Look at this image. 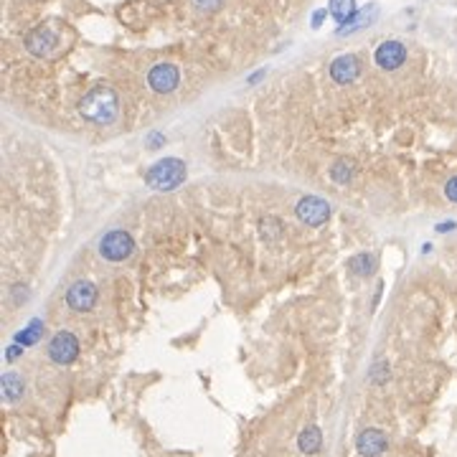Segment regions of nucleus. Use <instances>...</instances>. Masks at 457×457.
<instances>
[{"instance_id": "13", "label": "nucleus", "mask_w": 457, "mask_h": 457, "mask_svg": "<svg viewBox=\"0 0 457 457\" xmlns=\"http://www.w3.org/2000/svg\"><path fill=\"white\" fill-rule=\"evenodd\" d=\"M21 396H24V379L18 376L16 371H8L6 376H3V399L13 404Z\"/></svg>"}, {"instance_id": "3", "label": "nucleus", "mask_w": 457, "mask_h": 457, "mask_svg": "<svg viewBox=\"0 0 457 457\" xmlns=\"http://www.w3.org/2000/svg\"><path fill=\"white\" fill-rule=\"evenodd\" d=\"M99 252H102V257L110 260V262H125V260L133 257L135 242L125 229H115V232H110V234L102 237V242H99Z\"/></svg>"}, {"instance_id": "1", "label": "nucleus", "mask_w": 457, "mask_h": 457, "mask_svg": "<svg viewBox=\"0 0 457 457\" xmlns=\"http://www.w3.org/2000/svg\"><path fill=\"white\" fill-rule=\"evenodd\" d=\"M79 112L94 125H112L120 115V97L112 87H94L79 102Z\"/></svg>"}, {"instance_id": "18", "label": "nucleus", "mask_w": 457, "mask_h": 457, "mask_svg": "<svg viewBox=\"0 0 457 457\" xmlns=\"http://www.w3.org/2000/svg\"><path fill=\"white\" fill-rule=\"evenodd\" d=\"M445 196L450 198L452 203H457V175H455V178H450V180L445 183Z\"/></svg>"}, {"instance_id": "8", "label": "nucleus", "mask_w": 457, "mask_h": 457, "mask_svg": "<svg viewBox=\"0 0 457 457\" xmlns=\"http://www.w3.org/2000/svg\"><path fill=\"white\" fill-rule=\"evenodd\" d=\"M374 58L384 71H396L406 61V46L401 41H384Z\"/></svg>"}, {"instance_id": "5", "label": "nucleus", "mask_w": 457, "mask_h": 457, "mask_svg": "<svg viewBox=\"0 0 457 457\" xmlns=\"http://www.w3.org/2000/svg\"><path fill=\"white\" fill-rule=\"evenodd\" d=\"M180 81V71L173 64H155L148 71V84L153 87V92L158 94H170L175 92Z\"/></svg>"}, {"instance_id": "17", "label": "nucleus", "mask_w": 457, "mask_h": 457, "mask_svg": "<svg viewBox=\"0 0 457 457\" xmlns=\"http://www.w3.org/2000/svg\"><path fill=\"white\" fill-rule=\"evenodd\" d=\"M221 3H224V0H193V6L198 8V11H216V8L221 6Z\"/></svg>"}, {"instance_id": "9", "label": "nucleus", "mask_w": 457, "mask_h": 457, "mask_svg": "<svg viewBox=\"0 0 457 457\" xmlns=\"http://www.w3.org/2000/svg\"><path fill=\"white\" fill-rule=\"evenodd\" d=\"M56 46H58V36L53 34L51 29H46V26H38V29H34L26 36V48H29L34 56H48V53H53Z\"/></svg>"}, {"instance_id": "15", "label": "nucleus", "mask_w": 457, "mask_h": 457, "mask_svg": "<svg viewBox=\"0 0 457 457\" xmlns=\"http://www.w3.org/2000/svg\"><path fill=\"white\" fill-rule=\"evenodd\" d=\"M330 175H333V180H338V183H348V180L353 178V163L338 160L336 165L330 168Z\"/></svg>"}, {"instance_id": "11", "label": "nucleus", "mask_w": 457, "mask_h": 457, "mask_svg": "<svg viewBox=\"0 0 457 457\" xmlns=\"http://www.w3.org/2000/svg\"><path fill=\"white\" fill-rule=\"evenodd\" d=\"M359 74H361V61L353 56V53H343V56L333 58V64H330V76H333V81H338V84H351Z\"/></svg>"}, {"instance_id": "2", "label": "nucleus", "mask_w": 457, "mask_h": 457, "mask_svg": "<svg viewBox=\"0 0 457 457\" xmlns=\"http://www.w3.org/2000/svg\"><path fill=\"white\" fill-rule=\"evenodd\" d=\"M185 180V163L178 158H165V160L155 163L148 173H145V183L155 188V191H175Z\"/></svg>"}, {"instance_id": "6", "label": "nucleus", "mask_w": 457, "mask_h": 457, "mask_svg": "<svg viewBox=\"0 0 457 457\" xmlns=\"http://www.w3.org/2000/svg\"><path fill=\"white\" fill-rule=\"evenodd\" d=\"M297 216L307 226H323L330 219V206L318 196H307L297 203Z\"/></svg>"}, {"instance_id": "7", "label": "nucleus", "mask_w": 457, "mask_h": 457, "mask_svg": "<svg viewBox=\"0 0 457 457\" xmlns=\"http://www.w3.org/2000/svg\"><path fill=\"white\" fill-rule=\"evenodd\" d=\"M94 302H97V287H94L92 282L79 279V282H74L69 289H66V305H69L71 310H76V313H87V310H92Z\"/></svg>"}, {"instance_id": "10", "label": "nucleus", "mask_w": 457, "mask_h": 457, "mask_svg": "<svg viewBox=\"0 0 457 457\" xmlns=\"http://www.w3.org/2000/svg\"><path fill=\"white\" fill-rule=\"evenodd\" d=\"M389 440L386 434L381 432V429H364V432L356 437V450L361 452L364 457H379L384 450H386Z\"/></svg>"}, {"instance_id": "14", "label": "nucleus", "mask_w": 457, "mask_h": 457, "mask_svg": "<svg viewBox=\"0 0 457 457\" xmlns=\"http://www.w3.org/2000/svg\"><path fill=\"white\" fill-rule=\"evenodd\" d=\"M330 16L336 18L338 24H351L356 18V0H330Z\"/></svg>"}, {"instance_id": "4", "label": "nucleus", "mask_w": 457, "mask_h": 457, "mask_svg": "<svg viewBox=\"0 0 457 457\" xmlns=\"http://www.w3.org/2000/svg\"><path fill=\"white\" fill-rule=\"evenodd\" d=\"M76 356H79V341H76V336L69 333V330H58L56 336L51 338V343H48V359L58 366H66L71 364V361H76Z\"/></svg>"}, {"instance_id": "12", "label": "nucleus", "mask_w": 457, "mask_h": 457, "mask_svg": "<svg viewBox=\"0 0 457 457\" xmlns=\"http://www.w3.org/2000/svg\"><path fill=\"white\" fill-rule=\"evenodd\" d=\"M297 445H300V450L305 452V455H318L320 445H323V432H320L315 424H310V427H305L300 432V440H297Z\"/></svg>"}, {"instance_id": "16", "label": "nucleus", "mask_w": 457, "mask_h": 457, "mask_svg": "<svg viewBox=\"0 0 457 457\" xmlns=\"http://www.w3.org/2000/svg\"><path fill=\"white\" fill-rule=\"evenodd\" d=\"M371 257L369 255H359L351 260V269H356V274H369L371 272Z\"/></svg>"}]
</instances>
